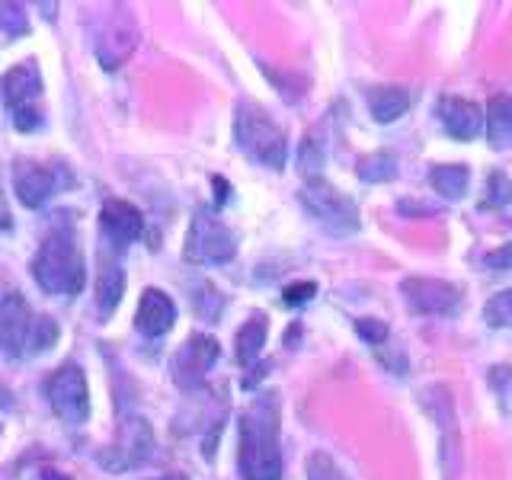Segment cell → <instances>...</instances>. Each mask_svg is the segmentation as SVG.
<instances>
[{
  "label": "cell",
  "mask_w": 512,
  "mask_h": 480,
  "mask_svg": "<svg viewBox=\"0 0 512 480\" xmlns=\"http://www.w3.org/2000/svg\"><path fill=\"white\" fill-rule=\"evenodd\" d=\"M237 468L244 480H282L279 448V394L266 391L240 413Z\"/></svg>",
  "instance_id": "cell-1"
},
{
  "label": "cell",
  "mask_w": 512,
  "mask_h": 480,
  "mask_svg": "<svg viewBox=\"0 0 512 480\" xmlns=\"http://www.w3.org/2000/svg\"><path fill=\"white\" fill-rule=\"evenodd\" d=\"M29 269H32V279H36L39 288L48 295L71 298V295L84 292L87 263H84V253L77 247L71 221H61L45 234V240L39 244V253L32 256Z\"/></svg>",
  "instance_id": "cell-2"
},
{
  "label": "cell",
  "mask_w": 512,
  "mask_h": 480,
  "mask_svg": "<svg viewBox=\"0 0 512 480\" xmlns=\"http://www.w3.org/2000/svg\"><path fill=\"white\" fill-rule=\"evenodd\" d=\"M58 324L52 317L36 314L20 292L0 298V356L32 359L58 343Z\"/></svg>",
  "instance_id": "cell-3"
},
{
  "label": "cell",
  "mask_w": 512,
  "mask_h": 480,
  "mask_svg": "<svg viewBox=\"0 0 512 480\" xmlns=\"http://www.w3.org/2000/svg\"><path fill=\"white\" fill-rule=\"evenodd\" d=\"M234 144L244 151L253 164L282 170L288 157V138L282 128L272 122L266 109L256 103H240L234 109Z\"/></svg>",
  "instance_id": "cell-4"
},
{
  "label": "cell",
  "mask_w": 512,
  "mask_h": 480,
  "mask_svg": "<svg viewBox=\"0 0 512 480\" xmlns=\"http://www.w3.org/2000/svg\"><path fill=\"white\" fill-rule=\"evenodd\" d=\"M0 96L20 132H39L42 116V71L36 61H20L0 80Z\"/></svg>",
  "instance_id": "cell-5"
},
{
  "label": "cell",
  "mask_w": 512,
  "mask_h": 480,
  "mask_svg": "<svg viewBox=\"0 0 512 480\" xmlns=\"http://www.w3.org/2000/svg\"><path fill=\"white\" fill-rule=\"evenodd\" d=\"M234 253H237L234 231L215 212L199 208V212L192 215L189 234H186V247H183L186 260L196 266H224L234 260Z\"/></svg>",
  "instance_id": "cell-6"
},
{
  "label": "cell",
  "mask_w": 512,
  "mask_h": 480,
  "mask_svg": "<svg viewBox=\"0 0 512 480\" xmlns=\"http://www.w3.org/2000/svg\"><path fill=\"white\" fill-rule=\"evenodd\" d=\"M301 202L311 212V218H317L330 234L336 237H349L359 231V208L349 196H343L340 189H333L324 176L317 180H308V186L301 189Z\"/></svg>",
  "instance_id": "cell-7"
},
{
  "label": "cell",
  "mask_w": 512,
  "mask_h": 480,
  "mask_svg": "<svg viewBox=\"0 0 512 480\" xmlns=\"http://www.w3.org/2000/svg\"><path fill=\"white\" fill-rule=\"evenodd\" d=\"M151 455H154V429L144 416L132 413V416H122L119 436L112 445H106V452H100V464L112 474H122V471L141 468Z\"/></svg>",
  "instance_id": "cell-8"
},
{
  "label": "cell",
  "mask_w": 512,
  "mask_h": 480,
  "mask_svg": "<svg viewBox=\"0 0 512 480\" xmlns=\"http://www.w3.org/2000/svg\"><path fill=\"white\" fill-rule=\"evenodd\" d=\"M45 397H48V407L58 416L61 423L68 426H80L87 423L90 416V388H87V375L84 368L68 362L61 365L58 372L48 378L45 384Z\"/></svg>",
  "instance_id": "cell-9"
},
{
  "label": "cell",
  "mask_w": 512,
  "mask_h": 480,
  "mask_svg": "<svg viewBox=\"0 0 512 480\" xmlns=\"http://www.w3.org/2000/svg\"><path fill=\"white\" fill-rule=\"evenodd\" d=\"M138 45V29L132 13L125 7H109L100 16V26L93 32V48H96V58L103 61L106 71H116L125 64V58L135 52Z\"/></svg>",
  "instance_id": "cell-10"
},
{
  "label": "cell",
  "mask_w": 512,
  "mask_h": 480,
  "mask_svg": "<svg viewBox=\"0 0 512 480\" xmlns=\"http://www.w3.org/2000/svg\"><path fill=\"white\" fill-rule=\"evenodd\" d=\"M221 356L218 349V340L215 336H205V333H192L189 340L173 352L170 359V375H173V384L180 391H199L208 372L215 368Z\"/></svg>",
  "instance_id": "cell-11"
},
{
  "label": "cell",
  "mask_w": 512,
  "mask_h": 480,
  "mask_svg": "<svg viewBox=\"0 0 512 480\" xmlns=\"http://www.w3.org/2000/svg\"><path fill=\"white\" fill-rule=\"evenodd\" d=\"M400 295L416 314L426 317H448L461 308V288L442 279H404L400 282Z\"/></svg>",
  "instance_id": "cell-12"
},
{
  "label": "cell",
  "mask_w": 512,
  "mask_h": 480,
  "mask_svg": "<svg viewBox=\"0 0 512 480\" xmlns=\"http://www.w3.org/2000/svg\"><path fill=\"white\" fill-rule=\"evenodd\" d=\"M58 170L64 167H42L36 164V160H26L20 157L13 164V192H16V199H20L26 208H42L48 199L55 196V189L61 186H68L64 180H58Z\"/></svg>",
  "instance_id": "cell-13"
},
{
  "label": "cell",
  "mask_w": 512,
  "mask_h": 480,
  "mask_svg": "<svg viewBox=\"0 0 512 480\" xmlns=\"http://www.w3.org/2000/svg\"><path fill=\"white\" fill-rule=\"evenodd\" d=\"M100 231L106 237V244L112 247V253H122L128 244H135L144 231V218L141 212L125 199H109L100 208Z\"/></svg>",
  "instance_id": "cell-14"
},
{
  "label": "cell",
  "mask_w": 512,
  "mask_h": 480,
  "mask_svg": "<svg viewBox=\"0 0 512 480\" xmlns=\"http://www.w3.org/2000/svg\"><path fill=\"white\" fill-rule=\"evenodd\" d=\"M176 324V304L167 292L160 288H144L141 301H138V311H135V330L148 340H160L167 336Z\"/></svg>",
  "instance_id": "cell-15"
},
{
  "label": "cell",
  "mask_w": 512,
  "mask_h": 480,
  "mask_svg": "<svg viewBox=\"0 0 512 480\" xmlns=\"http://www.w3.org/2000/svg\"><path fill=\"white\" fill-rule=\"evenodd\" d=\"M439 122L455 141H471L484 128V109L464 96H445L439 103Z\"/></svg>",
  "instance_id": "cell-16"
},
{
  "label": "cell",
  "mask_w": 512,
  "mask_h": 480,
  "mask_svg": "<svg viewBox=\"0 0 512 480\" xmlns=\"http://www.w3.org/2000/svg\"><path fill=\"white\" fill-rule=\"evenodd\" d=\"M125 295V272L116 260H103L100 276H96V311L109 317L119 308V301Z\"/></svg>",
  "instance_id": "cell-17"
},
{
  "label": "cell",
  "mask_w": 512,
  "mask_h": 480,
  "mask_svg": "<svg viewBox=\"0 0 512 480\" xmlns=\"http://www.w3.org/2000/svg\"><path fill=\"white\" fill-rule=\"evenodd\" d=\"M487 138L493 151L512 148V96H493L487 106Z\"/></svg>",
  "instance_id": "cell-18"
},
{
  "label": "cell",
  "mask_w": 512,
  "mask_h": 480,
  "mask_svg": "<svg viewBox=\"0 0 512 480\" xmlns=\"http://www.w3.org/2000/svg\"><path fill=\"white\" fill-rule=\"evenodd\" d=\"M368 109H372L375 122L388 125L410 109V93L400 90V87H378V90L368 93Z\"/></svg>",
  "instance_id": "cell-19"
},
{
  "label": "cell",
  "mask_w": 512,
  "mask_h": 480,
  "mask_svg": "<svg viewBox=\"0 0 512 480\" xmlns=\"http://www.w3.org/2000/svg\"><path fill=\"white\" fill-rule=\"evenodd\" d=\"M468 183H471V173L464 164H439L432 167L429 173V186L439 192L445 199H464V192H468Z\"/></svg>",
  "instance_id": "cell-20"
},
{
  "label": "cell",
  "mask_w": 512,
  "mask_h": 480,
  "mask_svg": "<svg viewBox=\"0 0 512 480\" xmlns=\"http://www.w3.org/2000/svg\"><path fill=\"white\" fill-rule=\"evenodd\" d=\"M266 317L263 314H253L244 327L237 330V362L240 365H253L256 359H260V352L266 346Z\"/></svg>",
  "instance_id": "cell-21"
},
{
  "label": "cell",
  "mask_w": 512,
  "mask_h": 480,
  "mask_svg": "<svg viewBox=\"0 0 512 480\" xmlns=\"http://www.w3.org/2000/svg\"><path fill=\"white\" fill-rule=\"evenodd\" d=\"M359 176L365 183H388L397 176V157L391 151H378L359 160Z\"/></svg>",
  "instance_id": "cell-22"
},
{
  "label": "cell",
  "mask_w": 512,
  "mask_h": 480,
  "mask_svg": "<svg viewBox=\"0 0 512 480\" xmlns=\"http://www.w3.org/2000/svg\"><path fill=\"white\" fill-rule=\"evenodd\" d=\"M484 320L493 330H509L512 327V288L506 292H496L487 304H484Z\"/></svg>",
  "instance_id": "cell-23"
},
{
  "label": "cell",
  "mask_w": 512,
  "mask_h": 480,
  "mask_svg": "<svg viewBox=\"0 0 512 480\" xmlns=\"http://www.w3.org/2000/svg\"><path fill=\"white\" fill-rule=\"evenodd\" d=\"M26 29H29V20L20 4H0V32H7V39L26 36Z\"/></svg>",
  "instance_id": "cell-24"
},
{
  "label": "cell",
  "mask_w": 512,
  "mask_h": 480,
  "mask_svg": "<svg viewBox=\"0 0 512 480\" xmlns=\"http://www.w3.org/2000/svg\"><path fill=\"white\" fill-rule=\"evenodd\" d=\"M308 480H349V477L327 452H314L308 458Z\"/></svg>",
  "instance_id": "cell-25"
},
{
  "label": "cell",
  "mask_w": 512,
  "mask_h": 480,
  "mask_svg": "<svg viewBox=\"0 0 512 480\" xmlns=\"http://www.w3.org/2000/svg\"><path fill=\"white\" fill-rule=\"evenodd\" d=\"M512 202V183H509V176L506 173H490V180H487V205H496V208H503Z\"/></svg>",
  "instance_id": "cell-26"
},
{
  "label": "cell",
  "mask_w": 512,
  "mask_h": 480,
  "mask_svg": "<svg viewBox=\"0 0 512 480\" xmlns=\"http://www.w3.org/2000/svg\"><path fill=\"white\" fill-rule=\"evenodd\" d=\"M356 330L365 343H372V346H381L384 340H388V324L384 320H375V317H362L356 320Z\"/></svg>",
  "instance_id": "cell-27"
},
{
  "label": "cell",
  "mask_w": 512,
  "mask_h": 480,
  "mask_svg": "<svg viewBox=\"0 0 512 480\" xmlns=\"http://www.w3.org/2000/svg\"><path fill=\"white\" fill-rule=\"evenodd\" d=\"M314 295H317V285L314 282H295V285L285 288L282 301L288 304V308H301V304H308Z\"/></svg>",
  "instance_id": "cell-28"
},
{
  "label": "cell",
  "mask_w": 512,
  "mask_h": 480,
  "mask_svg": "<svg viewBox=\"0 0 512 480\" xmlns=\"http://www.w3.org/2000/svg\"><path fill=\"white\" fill-rule=\"evenodd\" d=\"M480 263H484L490 272H509L512 269V244H503V247L484 253V260Z\"/></svg>",
  "instance_id": "cell-29"
},
{
  "label": "cell",
  "mask_w": 512,
  "mask_h": 480,
  "mask_svg": "<svg viewBox=\"0 0 512 480\" xmlns=\"http://www.w3.org/2000/svg\"><path fill=\"white\" fill-rule=\"evenodd\" d=\"M0 231H13V218H10V208H7L4 186H0Z\"/></svg>",
  "instance_id": "cell-30"
},
{
  "label": "cell",
  "mask_w": 512,
  "mask_h": 480,
  "mask_svg": "<svg viewBox=\"0 0 512 480\" xmlns=\"http://www.w3.org/2000/svg\"><path fill=\"white\" fill-rule=\"evenodd\" d=\"M4 410H13V394L4 388V384H0V413Z\"/></svg>",
  "instance_id": "cell-31"
},
{
  "label": "cell",
  "mask_w": 512,
  "mask_h": 480,
  "mask_svg": "<svg viewBox=\"0 0 512 480\" xmlns=\"http://www.w3.org/2000/svg\"><path fill=\"white\" fill-rule=\"evenodd\" d=\"M154 480H189V477H186V474H176V471H173V474H160V477H154Z\"/></svg>",
  "instance_id": "cell-32"
},
{
  "label": "cell",
  "mask_w": 512,
  "mask_h": 480,
  "mask_svg": "<svg viewBox=\"0 0 512 480\" xmlns=\"http://www.w3.org/2000/svg\"><path fill=\"white\" fill-rule=\"evenodd\" d=\"M42 480H68V477L58 474V471H45V474H42Z\"/></svg>",
  "instance_id": "cell-33"
}]
</instances>
